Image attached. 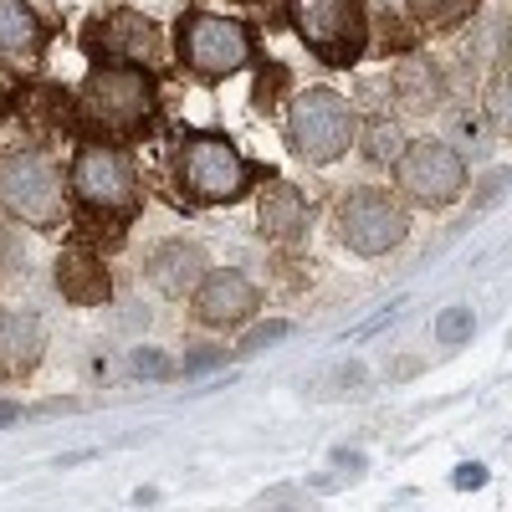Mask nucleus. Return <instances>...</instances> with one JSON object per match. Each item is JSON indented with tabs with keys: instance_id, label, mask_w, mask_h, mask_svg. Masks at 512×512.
<instances>
[{
	"instance_id": "f257e3e1",
	"label": "nucleus",
	"mask_w": 512,
	"mask_h": 512,
	"mask_svg": "<svg viewBox=\"0 0 512 512\" xmlns=\"http://www.w3.org/2000/svg\"><path fill=\"white\" fill-rule=\"evenodd\" d=\"M77 139L88 144H134L159 118V72L128 62H93L77 82Z\"/></svg>"
},
{
	"instance_id": "f03ea898",
	"label": "nucleus",
	"mask_w": 512,
	"mask_h": 512,
	"mask_svg": "<svg viewBox=\"0 0 512 512\" xmlns=\"http://www.w3.org/2000/svg\"><path fill=\"white\" fill-rule=\"evenodd\" d=\"M169 180L190 205H236L256 190V180H277L272 169H256L226 134L200 128V134H180L169 149Z\"/></svg>"
},
{
	"instance_id": "7ed1b4c3",
	"label": "nucleus",
	"mask_w": 512,
	"mask_h": 512,
	"mask_svg": "<svg viewBox=\"0 0 512 512\" xmlns=\"http://www.w3.org/2000/svg\"><path fill=\"white\" fill-rule=\"evenodd\" d=\"M0 210L31 231H67L72 226V190L52 154L36 144H11L0 154Z\"/></svg>"
},
{
	"instance_id": "20e7f679",
	"label": "nucleus",
	"mask_w": 512,
	"mask_h": 512,
	"mask_svg": "<svg viewBox=\"0 0 512 512\" xmlns=\"http://www.w3.org/2000/svg\"><path fill=\"white\" fill-rule=\"evenodd\" d=\"M67 190L88 210V221H103V226L128 231L144 210L139 169L128 159V149H118V144H82L72 154V169H67Z\"/></svg>"
},
{
	"instance_id": "39448f33",
	"label": "nucleus",
	"mask_w": 512,
	"mask_h": 512,
	"mask_svg": "<svg viewBox=\"0 0 512 512\" xmlns=\"http://www.w3.org/2000/svg\"><path fill=\"white\" fill-rule=\"evenodd\" d=\"M175 57L195 82H226L256 62V36L226 11H185L175 21Z\"/></svg>"
},
{
	"instance_id": "423d86ee",
	"label": "nucleus",
	"mask_w": 512,
	"mask_h": 512,
	"mask_svg": "<svg viewBox=\"0 0 512 512\" xmlns=\"http://www.w3.org/2000/svg\"><path fill=\"white\" fill-rule=\"evenodd\" d=\"M359 108L338 88H308L287 108V144L308 164H333L349 149H359Z\"/></svg>"
},
{
	"instance_id": "0eeeda50",
	"label": "nucleus",
	"mask_w": 512,
	"mask_h": 512,
	"mask_svg": "<svg viewBox=\"0 0 512 512\" xmlns=\"http://www.w3.org/2000/svg\"><path fill=\"white\" fill-rule=\"evenodd\" d=\"M297 41L323 67H354L369 52V6L364 0H282Z\"/></svg>"
},
{
	"instance_id": "6e6552de",
	"label": "nucleus",
	"mask_w": 512,
	"mask_h": 512,
	"mask_svg": "<svg viewBox=\"0 0 512 512\" xmlns=\"http://www.w3.org/2000/svg\"><path fill=\"white\" fill-rule=\"evenodd\" d=\"M333 231L354 256H384L410 236V210L395 190L359 185L349 195H338L333 205Z\"/></svg>"
},
{
	"instance_id": "1a4fd4ad",
	"label": "nucleus",
	"mask_w": 512,
	"mask_h": 512,
	"mask_svg": "<svg viewBox=\"0 0 512 512\" xmlns=\"http://www.w3.org/2000/svg\"><path fill=\"white\" fill-rule=\"evenodd\" d=\"M466 190V159L446 139H410L395 159V195L425 210H441Z\"/></svg>"
},
{
	"instance_id": "9d476101",
	"label": "nucleus",
	"mask_w": 512,
	"mask_h": 512,
	"mask_svg": "<svg viewBox=\"0 0 512 512\" xmlns=\"http://www.w3.org/2000/svg\"><path fill=\"white\" fill-rule=\"evenodd\" d=\"M82 52L93 62H128V67H154L164 57L159 26L144 11H108L82 26Z\"/></svg>"
},
{
	"instance_id": "9b49d317",
	"label": "nucleus",
	"mask_w": 512,
	"mask_h": 512,
	"mask_svg": "<svg viewBox=\"0 0 512 512\" xmlns=\"http://www.w3.org/2000/svg\"><path fill=\"white\" fill-rule=\"evenodd\" d=\"M256 308H262V292L236 267H210V277L190 297V313L200 328H241L256 318Z\"/></svg>"
},
{
	"instance_id": "f8f14e48",
	"label": "nucleus",
	"mask_w": 512,
	"mask_h": 512,
	"mask_svg": "<svg viewBox=\"0 0 512 512\" xmlns=\"http://www.w3.org/2000/svg\"><path fill=\"white\" fill-rule=\"evenodd\" d=\"M47 47H52V26L26 0H0V72L36 82L41 62H47Z\"/></svg>"
},
{
	"instance_id": "ddd939ff",
	"label": "nucleus",
	"mask_w": 512,
	"mask_h": 512,
	"mask_svg": "<svg viewBox=\"0 0 512 512\" xmlns=\"http://www.w3.org/2000/svg\"><path fill=\"white\" fill-rule=\"evenodd\" d=\"M21 123H31L36 134H77V98L62 88V82H21L6 103Z\"/></svg>"
},
{
	"instance_id": "4468645a",
	"label": "nucleus",
	"mask_w": 512,
	"mask_h": 512,
	"mask_svg": "<svg viewBox=\"0 0 512 512\" xmlns=\"http://www.w3.org/2000/svg\"><path fill=\"white\" fill-rule=\"evenodd\" d=\"M205 277H210V256H205L200 241L175 236V241L154 246V256H149V282H154L164 297H195V287H200Z\"/></svg>"
},
{
	"instance_id": "2eb2a0df",
	"label": "nucleus",
	"mask_w": 512,
	"mask_h": 512,
	"mask_svg": "<svg viewBox=\"0 0 512 512\" xmlns=\"http://www.w3.org/2000/svg\"><path fill=\"white\" fill-rule=\"evenodd\" d=\"M57 292L72 308H108L113 303V272L98 251L72 246L57 256Z\"/></svg>"
},
{
	"instance_id": "dca6fc26",
	"label": "nucleus",
	"mask_w": 512,
	"mask_h": 512,
	"mask_svg": "<svg viewBox=\"0 0 512 512\" xmlns=\"http://www.w3.org/2000/svg\"><path fill=\"white\" fill-rule=\"evenodd\" d=\"M41 349H47L41 318L26 308H0V379H26L41 364Z\"/></svg>"
},
{
	"instance_id": "f3484780",
	"label": "nucleus",
	"mask_w": 512,
	"mask_h": 512,
	"mask_svg": "<svg viewBox=\"0 0 512 512\" xmlns=\"http://www.w3.org/2000/svg\"><path fill=\"white\" fill-rule=\"evenodd\" d=\"M256 226H262L267 241L292 246L297 236L308 231V200H303V190L287 185V180H267L262 195H256Z\"/></svg>"
},
{
	"instance_id": "a211bd4d",
	"label": "nucleus",
	"mask_w": 512,
	"mask_h": 512,
	"mask_svg": "<svg viewBox=\"0 0 512 512\" xmlns=\"http://www.w3.org/2000/svg\"><path fill=\"white\" fill-rule=\"evenodd\" d=\"M390 88H395V103L405 113H436L446 103V77L425 57H400V67L390 72Z\"/></svg>"
},
{
	"instance_id": "6ab92c4d",
	"label": "nucleus",
	"mask_w": 512,
	"mask_h": 512,
	"mask_svg": "<svg viewBox=\"0 0 512 512\" xmlns=\"http://www.w3.org/2000/svg\"><path fill=\"white\" fill-rule=\"evenodd\" d=\"M477 6H482V0H405V11H410L415 31H431V36L456 31L461 21H472Z\"/></svg>"
},
{
	"instance_id": "aec40b11",
	"label": "nucleus",
	"mask_w": 512,
	"mask_h": 512,
	"mask_svg": "<svg viewBox=\"0 0 512 512\" xmlns=\"http://www.w3.org/2000/svg\"><path fill=\"white\" fill-rule=\"evenodd\" d=\"M287 93H292V72H287V62H256V77H251V108L256 113H277L282 103H287Z\"/></svg>"
},
{
	"instance_id": "412c9836",
	"label": "nucleus",
	"mask_w": 512,
	"mask_h": 512,
	"mask_svg": "<svg viewBox=\"0 0 512 512\" xmlns=\"http://www.w3.org/2000/svg\"><path fill=\"white\" fill-rule=\"evenodd\" d=\"M405 134H400V123H390V118H369L364 128H359V149H364V159L369 164H395L400 154H405Z\"/></svg>"
},
{
	"instance_id": "4be33fe9",
	"label": "nucleus",
	"mask_w": 512,
	"mask_h": 512,
	"mask_svg": "<svg viewBox=\"0 0 512 512\" xmlns=\"http://www.w3.org/2000/svg\"><path fill=\"white\" fill-rule=\"evenodd\" d=\"M487 113H492V128H497V134L512 139V67L492 77V88H487Z\"/></svg>"
},
{
	"instance_id": "5701e85b",
	"label": "nucleus",
	"mask_w": 512,
	"mask_h": 512,
	"mask_svg": "<svg viewBox=\"0 0 512 512\" xmlns=\"http://www.w3.org/2000/svg\"><path fill=\"white\" fill-rule=\"evenodd\" d=\"M472 333H477V318H472V308H446V313L436 318V338H441L446 349L466 344Z\"/></svg>"
},
{
	"instance_id": "b1692460",
	"label": "nucleus",
	"mask_w": 512,
	"mask_h": 512,
	"mask_svg": "<svg viewBox=\"0 0 512 512\" xmlns=\"http://www.w3.org/2000/svg\"><path fill=\"white\" fill-rule=\"evenodd\" d=\"M128 369L144 374V379H169V374H175V364H169L159 349H149V344H139L134 354H128Z\"/></svg>"
},
{
	"instance_id": "393cba45",
	"label": "nucleus",
	"mask_w": 512,
	"mask_h": 512,
	"mask_svg": "<svg viewBox=\"0 0 512 512\" xmlns=\"http://www.w3.org/2000/svg\"><path fill=\"white\" fill-rule=\"evenodd\" d=\"M287 333H292V323H282V318H277V323H256V328L241 338V354L267 349V344H277V338H287Z\"/></svg>"
},
{
	"instance_id": "a878e982",
	"label": "nucleus",
	"mask_w": 512,
	"mask_h": 512,
	"mask_svg": "<svg viewBox=\"0 0 512 512\" xmlns=\"http://www.w3.org/2000/svg\"><path fill=\"white\" fill-rule=\"evenodd\" d=\"M461 492H477V487H487V466H477V461H466V466H456V477H451Z\"/></svg>"
},
{
	"instance_id": "bb28decb",
	"label": "nucleus",
	"mask_w": 512,
	"mask_h": 512,
	"mask_svg": "<svg viewBox=\"0 0 512 512\" xmlns=\"http://www.w3.org/2000/svg\"><path fill=\"white\" fill-rule=\"evenodd\" d=\"M216 364H226V349H200V354H185V374H200V369H216Z\"/></svg>"
},
{
	"instance_id": "cd10ccee",
	"label": "nucleus",
	"mask_w": 512,
	"mask_h": 512,
	"mask_svg": "<svg viewBox=\"0 0 512 512\" xmlns=\"http://www.w3.org/2000/svg\"><path fill=\"white\" fill-rule=\"evenodd\" d=\"M11 420H21V405L16 400H0V431H6Z\"/></svg>"
},
{
	"instance_id": "c85d7f7f",
	"label": "nucleus",
	"mask_w": 512,
	"mask_h": 512,
	"mask_svg": "<svg viewBox=\"0 0 512 512\" xmlns=\"http://www.w3.org/2000/svg\"><path fill=\"white\" fill-rule=\"evenodd\" d=\"M502 52H507V67H512V21H507V36H502Z\"/></svg>"
}]
</instances>
